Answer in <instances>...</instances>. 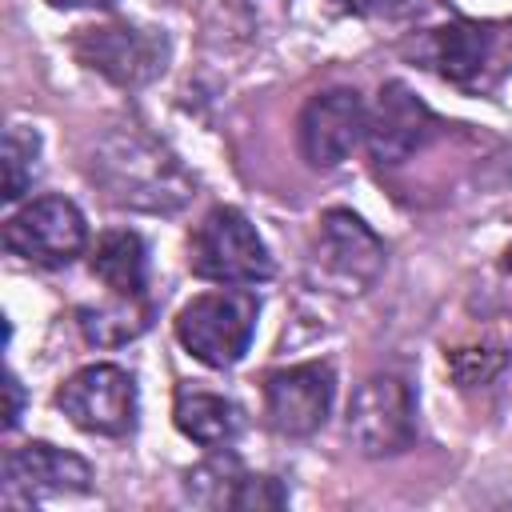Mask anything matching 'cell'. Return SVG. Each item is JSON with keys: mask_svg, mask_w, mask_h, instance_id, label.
Masks as SVG:
<instances>
[{"mask_svg": "<svg viewBox=\"0 0 512 512\" xmlns=\"http://www.w3.org/2000/svg\"><path fill=\"white\" fill-rule=\"evenodd\" d=\"M88 180L116 204L136 212H180L196 196L188 168L144 128H112L88 152Z\"/></svg>", "mask_w": 512, "mask_h": 512, "instance_id": "cell-1", "label": "cell"}, {"mask_svg": "<svg viewBox=\"0 0 512 512\" xmlns=\"http://www.w3.org/2000/svg\"><path fill=\"white\" fill-rule=\"evenodd\" d=\"M420 56L452 88L488 96L512 76V20H448L428 32Z\"/></svg>", "mask_w": 512, "mask_h": 512, "instance_id": "cell-2", "label": "cell"}, {"mask_svg": "<svg viewBox=\"0 0 512 512\" xmlns=\"http://www.w3.org/2000/svg\"><path fill=\"white\" fill-rule=\"evenodd\" d=\"M260 296L248 288H220L192 296L176 312V340L204 368H232L256 336Z\"/></svg>", "mask_w": 512, "mask_h": 512, "instance_id": "cell-3", "label": "cell"}, {"mask_svg": "<svg viewBox=\"0 0 512 512\" xmlns=\"http://www.w3.org/2000/svg\"><path fill=\"white\" fill-rule=\"evenodd\" d=\"M188 268L192 276L212 284H264L276 272L256 224L232 204L212 208L196 224V232L188 236Z\"/></svg>", "mask_w": 512, "mask_h": 512, "instance_id": "cell-4", "label": "cell"}, {"mask_svg": "<svg viewBox=\"0 0 512 512\" xmlns=\"http://www.w3.org/2000/svg\"><path fill=\"white\" fill-rule=\"evenodd\" d=\"M384 240L348 208H328L312 244V280L340 296L368 292L384 272Z\"/></svg>", "mask_w": 512, "mask_h": 512, "instance_id": "cell-5", "label": "cell"}, {"mask_svg": "<svg viewBox=\"0 0 512 512\" xmlns=\"http://www.w3.org/2000/svg\"><path fill=\"white\" fill-rule=\"evenodd\" d=\"M72 56L116 88H144L168 68V36L160 28L108 20L80 28L72 36Z\"/></svg>", "mask_w": 512, "mask_h": 512, "instance_id": "cell-6", "label": "cell"}, {"mask_svg": "<svg viewBox=\"0 0 512 512\" xmlns=\"http://www.w3.org/2000/svg\"><path fill=\"white\" fill-rule=\"evenodd\" d=\"M56 408L92 436H128L140 416L136 376L120 364H88L56 388Z\"/></svg>", "mask_w": 512, "mask_h": 512, "instance_id": "cell-7", "label": "cell"}, {"mask_svg": "<svg viewBox=\"0 0 512 512\" xmlns=\"http://www.w3.org/2000/svg\"><path fill=\"white\" fill-rule=\"evenodd\" d=\"M344 432H348L352 448L364 456H396V452L412 448V440H416L412 388L392 372L368 376L348 400Z\"/></svg>", "mask_w": 512, "mask_h": 512, "instance_id": "cell-8", "label": "cell"}, {"mask_svg": "<svg viewBox=\"0 0 512 512\" xmlns=\"http://www.w3.org/2000/svg\"><path fill=\"white\" fill-rule=\"evenodd\" d=\"M88 244L84 212L68 196H36L4 220V248L36 268H64Z\"/></svg>", "mask_w": 512, "mask_h": 512, "instance_id": "cell-9", "label": "cell"}, {"mask_svg": "<svg viewBox=\"0 0 512 512\" xmlns=\"http://www.w3.org/2000/svg\"><path fill=\"white\" fill-rule=\"evenodd\" d=\"M88 488H92V464L48 440L20 444L4 456L0 504L8 508H32L48 496H80Z\"/></svg>", "mask_w": 512, "mask_h": 512, "instance_id": "cell-10", "label": "cell"}, {"mask_svg": "<svg viewBox=\"0 0 512 512\" xmlns=\"http://www.w3.org/2000/svg\"><path fill=\"white\" fill-rule=\"evenodd\" d=\"M336 396V372L324 360L276 368L264 376V420L276 436H312L324 428Z\"/></svg>", "mask_w": 512, "mask_h": 512, "instance_id": "cell-11", "label": "cell"}, {"mask_svg": "<svg viewBox=\"0 0 512 512\" xmlns=\"http://www.w3.org/2000/svg\"><path fill=\"white\" fill-rule=\"evenodd\" d=\"M368 132V104L356 88L316 92L296 120L300 156L312 168H340Z\"/></svg>", "mask_w": 512, "mask_h": 512, "instance_id": "cell-12", "label": "cell"}, {"mask_svg": "<svg viewBox=\"0 0 512 512\" xmlns=\"http://www.w3.org/2000/svg\"><path fill=\"white\" fill-rule=\"evenodd\" d=\"M440 132L436 112L404 84V80H388L380 84V96L368 112V156L380 168H396L404 160H412L420 148H428Z\"/></svg>", "mask_w": 512, "mask_h": 512, "instance_id": "cell-13", "label": "cell"}, {"mask_svg": "<svg viewBox=\"0 0 512 512\" xmlns=\"http://www.w3.org/2000/svg\"><path fill=\"white\" fill-rule=\"evenodd\" d=\"M172 420L188 440H196L200 448H212V452L228 448L244 428V412H240L236 400H228L220 392H208V388H196V384L176 388Z\"/></svg>", "mask_w": 512, "mask_h": 512, "instance_id": "cell-14", "label": "cell"}, {"mask_svg": "<svg viewBox=\"0 0 512 512\" xmlns=\"http://www.w3.org/2000/svg\"><path fill=\"white\" fill-rule=\"evenodd\" d=\"M92 276L112 292V296H144L148 288V248L140 232L132 228H112L96 240L92 248Z\"/></svg>", "mask_w": 512, "mask_h": 512, "instance_id": "cell-15", "label": "cell"}, {"mask_svg": "<svg viewBox=\"0 0 512 512\" xmlns=\"http://www.w3.org/2000/svg\"><path fill=\"white\" fill-rule=\"evenodd\" d=\"M76 324H80V332H84V340H88V344L116 348V344L136 340V336L152 324V304H148L144 296H136V300L116 296V304L80 308V312H76Z\"/></svg>", "mask_w": 512, "mask_h": 512, "instance_id": "cell-16", "label": "cell"}, {"mask_svg": "<svg viewBox=\"0 0 512 512\" xmlns=\"http://www.w3.org/2000/svg\"><path fill=\"white\" fill-rule=\"evenodd\" d=\"M240 476H244L240 460H236V456H224V448H220V456H212V460L188 468V476H184V496H188L192 504H200V508H232V496H236V488H240Z\"/></svg>", "mask_w": 512, "mask_h": 512, "instance_id": "cell-17", "label": "cell"}, {"mask_svg": "<svg viewBox=\"0 0 512 512\" xmlns=\"http://www.w3.org/2000/svg\"><path fill=\"white\" fill-rule=\"evenodd\" d=\"M40 176V132L12 124L4 132V204H16Z\"/></svg>", "mask_w": 512, "mask_h": 512, "instance_id": "cell-18", "label": "cell"}, {"mask_svg": "<svg viewBox=\"0 0 512 512\" xmlns=\"http://www.w3.org/2000/svg\"><path fill=\"white\" fill-rule=\"evenodd\" d=\"M508 360H512V352H508V348H492V344H480V348H452V352H448V368H452V376H456L460 388L488 384Z\"/></svg>", "mask_w": 512, "mask_h": 512, "instance_id": "cell-19", "label": "cell"}, {"mask_svg": "<svg viewBox=\"0 0 512 512\" xmlns=\"http://www.w3.org/2000/svg\"><path fill=\"white\" fill-rule=\"evenodd\" d=\"M284 504H288V488L276 476H264V472H244L240 488L232 496L236 512H272V508H284Z\"/></svg>", "mask_w": 512, "mask_h": 512, "instance_id": "cell-20", "label": "cell"}, {"mask_svg": "<svg viewBox=\"0 0 512 512\" xmlns=\"http://www.w3.org/2000/svg\"><path fill=\"white\" fill-rule=\"evenodd\" d=\"M336 8L364 20H404L420 8V0H336Z\"/></svg>", "mask_w": 512, "mask_h": 512, "instance_id": "cell-21", "label": "cell"}, {"mask_svg": "<svg viewBox=\"0 0 512 512\" xmlns=\"http://www.w3.org/2000/svg\"><path fill=\"white\" fill-rule=\"evenodd\" d=\"M4 388H8V412H4V428L12 432V428L20 424V412H24V384L16 380V372H8Z\"/></svg>", "mask_w": 512, "mask_h": 512, "instance_id": "cell-22", "label": "cell"}, {"mask_svg": "<svg viewBox=\"0 0 512 512\" xmlns=\"http://www.w3.org/2000/svg\"><path fill=\"white\" fill-rule=\"evenodd\" d=\"M48 4L60 12H72V8H112L116 0H48Z\"/></svg>", "mask_w": 512, "mask_h": 512, "instance_id": "cell-23", "label": "cell"}, {"mask_svg": "<svg viewBox=\"0 0 512 512\" xmlns=\"http://www.w3.org/2000/svg\"><path fill=\"white\" fill-rule=\"evenodd\" d=\"M504 264H508V272H512V248H508V252H504Z\"/></svg>", "mask_w": 512, "mask_h": 512, "instance_id": "cell-24", "label": "cell"}]
</instances>
